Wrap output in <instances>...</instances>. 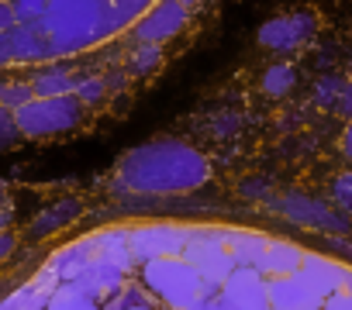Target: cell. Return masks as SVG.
<instances>
[{
	"instance_id": "11",
	"label": "cell",
	"mask_w": 352,
	"mask_h": 310,
	"mask_svg": "<svg viewBox=\"0 0 352 310\" xmlns=\"http://www.w3.org/2000/svg\"><path fill=\"white\" fill-rule=\"evenodd\" d=\"M266 293H270V310H321L324 303L300 272L266 279Z\"/></svg>"
},
{
	"instance_id": "7",
	"label": "cell",
	"mask_w": 352,
	"mask_h": 310,
	"mask_svg": "<svg viewBox=\"0 0 352 310\" xmlns=\"http://www.w3.org/2000/svg\"><path fill=\"white\" fill-rule=\"evenodd\" d=\"M190 235H194V228H180V224H142V228L128 231L131 259H135V265H145L152 259L184 255L190 245Z\"/></svg>"
},
{
	"instance_id": "32",
	"label": "cell",
	"mask_w": 352,
	"mask_h": 310,
	"mask_svg": "<svg viewBox=\"0 0 352 310\" xmlns=\"http://www.w3.org/2000/svg\"><path fill=\"white\" fill-rule=\"evenodd\" d=\"M14 245H18V235H11V231H0V262H8V259H11Z\"/></svg>"
},
{
	"instance_id": "28",
	"label": "cell",
	"mask_w": 352,
	"mask_h": 310,
	"mask_svg": "<svg viewBox=\"0 0 352 310\" xmlns=\"http://www.w3.org/2000/svg\"><path fill=\"white\" fill-rule=\"evenodd\" d=\"M18 141H21V134H18V124H14V110L0 107V148H11Z\"/></svg>"
},
{
	"instance_id": "10",
	"label": "cell",
	"mask_w": 352,
	"mask_h": 310,
	"mask_svg": "<svg viewBox=\"0 0 352 310\" xmlns=\"http://www.w3.org/2000/svg\"><path fill=\"white\" fill-rule=\"evenodd\" d=\"M128 279H131V272H128V269H121V265H114V262H100V259H94V262H90L76 279H69V283H66V286H59V289L104 303V300H107L111 293H118Z\"/></svg>"
},
{
	"instance_id": "23",
	"label": "cell",
	"mask_w": 352,
	"mask_h": 310,
	"mask_svg": "<svg viewBox=\"0 0 352 310\" xmlns=\"http://www.w3.org/2000/svg\"><path fill=\"white\" fill-rule=\"evenodd\" d=\"M294 83H297V76H294V66H290V62H276V66H270L266 76H263V90H266L270 97L290 93Z\"/></svg>"
},
{
	"instance_id": "1",
	"label": "cell",
	"mask_w": 352,
	"mask_h": 310,
	"mask_svg": "<svg viewBox=\"0 0 352 310\" xmlns=\"http://www.w3.org/2000/svg\"><path fill=\"white\" fill-rule=\"evenodd\" d=\"M211 180L208 155L180 138H152L121 155L114 169V183L124 193L145 197H173L194 193Z\"/></svg>"
},
{
	"instance_id": "21",
	"label": "cell",
	"mask_w": 352,
	"mask_h": 310,
	"mask_svg": "<svg viewBox=\"0 0 352 310\" xmlns=\"http://www.w3.org/2000/svg\"><path fill=\"white\" fill-rule=\"evenodd\" d=\"M148 303H152V296L145 293V286L138 279H128L118 293H111L100 303V310H138V307H148Z\"/></svg>"
},
{
	"instance_id": "33",
	"label": "cell",
	"mask_w": 352,
	"mask_h": 310,
	"mask_svg": "<svg viewBox=\"0 0 352 310\" xmlns=\"http://www.w3.org/2000/svg\"><path fill=\"white\" fill-rule=\"evenodd\" d=\"M184 310H218V303H214L211 296H201V300H194V303L184 307Z\"/></svg>"
},
{
	"instance_id": "6",
	"label": "cell",
	"mask_w": 352,
	"mask_h": 310,
	"mask_svg": "<svg viewBox=\"0 0 352 310\" xmlns=\"http://www.w3.org/2000/svg\"><path fill=\"white\" fill-rule=\"evenodd\" d=\"M190 21H194V14L187 8H180L176 0H155L121 38H128V45H159V49H166L169 42H176L190 28Z\"/></svg>"
},
{
	"instance_id": "27",
	"label": "cell",
	"mask_w": 352,
	"mask_h": 310,
	"mask_svg": "<svg viewBox=\"0 0 352 310\" xmlns=\"http://www.w3.org/2000/svg\"><path fill=\"white\" fill-rule=\"evenodd\" d=\"M45 310H100V303L87 300V296H76V293H66V289H56V296L49 300Z\"/></svg>"
},
{
	"instance_id": "35",
	"label": "cell",
	"mask_w": 352,
	"mask_h": 310,
	"mask_svg": "<svg viewBox=\"0 0 352 310\" xmlns=\"http://www.w3.org/2000/svg\"><path fill=\"white\" fill-rule=\"evenodd\" d=\"M345 289L352 293V269H349V279H345Z\"/></svg>"
},
{
	"instance_id": "29",
	"label": "cell",
	"mask_w": 352,
	"mask_h": 310,
	"mask_svg": "<svg viewBox=\"0 0 352 310\" xmlns=\"http://www.w3.org/2000/svg\"><path fill=\"white\" fill-rule=\"evenodd\" d=\"M11 214H14L11 190H8V183H4V180H0V231H8V221H11Z\"/></svg>"
},
{
	"instance_id": "8",
	"label": "cell",
	"mask_w": 352,
	"mask_h": 310,
	"mask_svg": "<svg viewBox=\"0 0 352 310\" xmlns=\"http://www.w3.org/2000/svg\"><path fill=\"white\" fill-rule=\"evenodd\" d=\"M318 14L314 11H290V14H276L270 18L263 28H259V45L270 49V52H297L304 49L307 42H314L318 35Z\"/></svg>"
},
{
	"instance_id": "26",
	"label": "cell",
	"mask_w": 352,
	"mask_h": 310,
	"mask_svg": "<svg viewBox=\"0 0 352 310\" xmlns=\"http://www.w3.org/2000/svg\"><path fill=\"white\" fill-rule=\"evenodd\" d=\"M152 4H155V0H114V14L121 21V32H128Z\"/></svg>"
},
{
	"instance_id": "19",
	"label": "cell",
	"mask_w": 352,
	"mask_h": 310,
	"mask_svg": "<svg viewBox=\"0 0 352 310\" xmlns=\"http://www.w3.org/2000/svg\"><path fill=\"white\" fill-rule=\"evenodd\" d=\"M94 252H97V259H100V262H114V265H121V269H128V272H135V269H138V265H135V259H131L128 231H121V228H111V231L94 235Z\"/></svg>"
},
{
	"instance_id": "36",
	"label": "cell",
	"mask_w": 352,
	"mask_h": 310,
	"mask_svg": "<svg viewBox=\"0 0 352 310\" xmlns=\"http://www.w3.org/2000/svg\"><path fill=\"white\" fill-rule=\"evenodd\" d=\"M138 310H162V307H155V303H148V307H138Z\"/></svg>"
},
{
	"instance_id": "2",
	"label": "cell",
	"mask_w": 352,
	"mask_h": 310,
	"mask_svg": "<svg viewBox=\"0 0 352 310\" xmlns=\"http://www.w3.org/2000/svg\"><path fill=\"white\" fill-rule=\"evenodd\" d=\"M32 28L49 49V62L80 56L100 42L121 38V21L114 14V0H59Z\"/></svg>"
},
{
	"instance_id": "20",
	"label": "cell",
	"mask_w": 352,
	"mask_h": 310,
	"mask_svg": "<svg viewBox=\"0 0 352 310\" xmlns=\"http://www.w3.org/2000/svg\"><path fill=\"white\" fill-rule=\"evenodd\" d=\"M83 207L76 204V200H69V204H52L49 211H42L35 221H32V238H42V235H52V231H59V228H66L76 214H80Z\"/></svg>"
},
{
	"instance_id": "17",
	"label": "cell",
	"mask_w": 352,
	"mask_h": 310,
	"mask_svg": "<svg viewBox=\"0 0 352 310\" xmlns=\"http://www.w3.org/2000/svg\"><path fill=\"white\" fill-rule=\"evenodd\" d=\"M38 73L28 80V90L32 97H66L76 90V76L73 69L59 66V62H45V66H35Z\"/></svg>"
},
{
	"instance_id": "22",
	"label": "cell",
	"mask_w": 352,
	"mask_h": 310,
	"mask_svg": "<svg viewBox=\"0 0 352 310\" xmlns=\"http://www.w3.org/2000/svg\"><path fill=\"white\" fill-rule=\"evenodd\" d=\"M90 110L100 107L107 97H111V76L104 73H94V76H76V90H73Z\"/></svg>"
},
{
	"instance_id": "34",
	"label": "cell",
	"mask_w": 352,
	"mask_h": 310,
	"mask_svg": "<svg viewBox=\"0 0 352 310\" xmlns=\"http://www.w3.org/2000/svg\"><path fill=\"white\" fill-rule=\"evenodd\" d=\"M176 4H180V8H187V11L194 14V11H197V8L204 4V0H176Z\"/></svg>"
},
{
	"instance_id": "12",
	"label": "cell",
	"mask_w": 352,
	"mask_h": 310,
	"mask_svg": "<svg viewBox=\"0 0 352 310\" xmlns=\"http://www.w3.org/2000/svg\"><path fill=\"white\" fill-rule=\"evenodd\" d=\"M300 276L307 279V286H311L321 300H328V296H335V293H342V289H345L349 265H342V262H335V259H324V255L307 252V255H304V265H300Z\"/></svg>"
},
{
	"instance_id": "18",
	"label": "cell",
	"mask_w": 352,
	"mask_h": 310,
	"mask_svg": "<svg viewBox=\"0 0 352 310\" xmlns=\"http://www.w3.org/2000/svg\"><path fill=\"white\" fill-rule=\"evenodd\" d=\"M162 62H166V49H159V45H128L124 62H121V76L124 80H145V76L159 73Z\"/></svg>"
},
{
	"instance_id": "31",
	"label": "cell",
	"mask_w": 352,
	"mask_h": 310,
	"mask_svg": "<svg viewBox=\"0 0 352 310\" xmlns=\"http://www.w3.org/2000/svg\"><path fill=\"white\" fill-rule=\"evenodd\" d=\"M338 148H342V155H345V163L352 166V117H349V124L342 128V138H338Z\"/></svg>"
},
{
	"instance_id": "25",
	"label": "cell",
	"mask_w": 352,
	"mask_h": 310,
	"mask_svg": "<svg viewBox=\"0 0 352 310\" xmlns=\"http://www.w3.org/2000/svg\"><path fill=\"white\" fill-rule=\"evenodd\" d=\"M11 4V11H14V18L21 21V25H32V21H38L52 4H59V0H8Z\"/></svg>"
},
{
	"instance_id": "15",
	"label": "cell",
	"mask_w": 352,
	"mask_h": 310,
	"mask_svg": "<svg viewBox=\"0 0 352 310\" xmlns=\"http://www.w3.org/2000/svg\"><path fill=\"white\" fill-rule=\"evenodd\" d=\"M225 245L235 259V269H263V259H266V248H270V238L259 235V231H225Z\"/></svg>"
},
{
	"instance_id": "16",
	"label": "cell",
	"mask_w": 352,
	"mask_h": 310,
	"mask_svg": "<svg viewBox=\"0 0 352 310\" xmlns=\"http://www.w3.org/2000/svg\"><path fill=\"white\" fill-rule=\"evenodd\" d=\"M304 248L294 245V241H283V238H270V248H266V259H263V276L273 279V276H294L300 272L304 265Z\"/></svg>"
},
{
	"instance_id": "30",
	"label": "cell",
	"mask_w": 352,
	"mask_h": 310,
	"mask_svg": "<svg viewBox=\"0 0 352 310\" xmlns=\"http://www.w3.org/2000/svg\"><path fill=\"white\" fill-rule=\"evenodd\" d=\"M321 310H352V293H349V289H342V293L328 296V300L321 303Z\"/></svg>"
},
{
	"instance_id": "24",
	"label": "cell",
	"mask_w": 352,
	"mask_h": 310,
	"mask_svg": "<svg viewBox=\"0 0 352 310\" xmlns=\"http://www.w3.org/2000/svg\"><path fill=\"white\" fill-rule=\"evenodd\" d=\"M18 18L11 11L8 0H0V66H11V32H14Z\"/></svg>"
},
{
	"instance_id": "4",
	"label": "cell",
	"mask_w": 352,
	"mask_h": 310,
	"mask_svg": "<svg viewBox=\"0 0 352 310\" xmlns=\"http://www.w3.org/2000/svg\"><path fill=\"white\" fill-rule=\"evenodd\" d=\"M138 283L145 286L152 303L162 310H184L204 296V279L194 272V265L184 255L152 259V262L138 265Z\"/></svg>"
},
{
	"instance_id": "14",
	"label": "cell",
	"mask_w": 352,
	"mask_h": 310,
	"mask_svg": "<svg viewBox=\"0 0 352 310\" xmlns=\"http://www.w3.org/2000/svg\"><path fill=\"white\" fill-rule=\"evenodd\" d=\"M56 289H59V283L42 269L32 283L18 286L11 296L0 300V310H45V307H49V300L56 296Z\"/></svg>"
},
{
	"instance_id": "5",
	"label": "cell",
	"mask_w": 352,
	"mask_h": 310,
	"mask_svg": "<svg viewBox=\"0 0 352 310\" xmlns=\"http://www.w3.org/2000/svg\"><path fill=\"white\" fill-rule=\"evenodd\" d=\"M184 259L194 265V272L204 279V296H218L221 286L228 283V276L235 272V259L225 245V231L218 228H204L190 235V245L184 252Z\"/></svg>"
},
{
	"instance_id": "9",
	"label": "cell",
	"mask_w": 352,
	"mask_h": 310,
	"mask_svg": "<svg viewBox=\"0 0 352 310\" xmlns=\"http://www.w3.org/2000/svg\"><path fill=\"white\" fill-rule=\"evenodd\" d=\"M218 310H270L266 276L256 269H235L221 293L214 296Z\"/></svg>"
},
{
	"instance_id": "13",
	"label": "cell",
	"mask_w": 352,
	"mask_h": 310,
	"mask_svg": "<svg viewBox=\"0 0 352 310\" xmlns=\"http://www.w3.org/2000/svg\"><path fill=\"white\" fill-rule=\"evenodd\" d=\"M94 259H97V252H94V235H90V238H80V241H69L66 248H59V252L45 262V272H49L59 286H66V283L76 279Z\"/></svg>"
},
{
	"instance_id": "3",
	"label": "cell",
	"mask_w": 352,
	"mask_h": 310,
	"mask_svg": "<svg viewBox=\"0 0 352 310\" xmlns=\"http://www.w3.org/2000/svg\"><path fill=\"white\" fill-rule=\"evenodd\" d=\"M90 114L94 110L76 93L32 97L28 104H21L14 110V124H18V134L28 138V141H52V138H66V134L87 128Z\"/></svg>"
}]
</instances>
